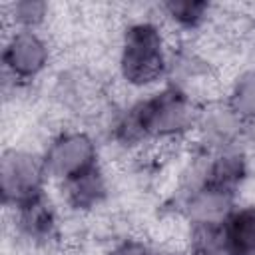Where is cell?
Wrapping results in <instances>:
<instances>
[{
    "label": "cell",
    "instance_id": "obj_10",
    "mask_svg": "<svg viewBox=\"0 0 255 255\" xmlns=\"http://www.w3.org/2000/svg\"><path fill=\"white\" fill-rule=\"evenodd\" d=\"M189 255H229L221 223H193L189 233Z\"/></svg>",
    "mask_w": 255,
    "mask_h": 255
},
{
    "label": "cell",
    "instance_id": "obj_2",
    "mask_svg": "<svg viewBox=\"0 0 255 255\" xmlns=\"http://www.w3.org/2000/svg\"><path fill=\"white\" fill-rule=\"evenodd\" d=\"M169 68L165 38L153 22H133L126 28L120 52L122 78L135 86L145 88L159 82Z\"/></svg>",
    "mask_w": 255,
    "mask_h": 255
},
{
    "label": "cell",
    "instance_id": "obj_5",
    "mask_svg": "<svg viewBox=\"0 0 255 255\" xmlns=\"http://www.w3.org/2000/svg\"><path fill=\"white\" fill-rule=\"evenodd\" d=\"M48 60V46L32 30L16 32L4 48V66L14 78L20 80H28L40 74L46 68Z\"/></svg>",
    "mask_w": 255,
    "mask_h": 255
},
{
    "label": "cell",
    "instance_id": "obj_12",
    "mask_svg": "<svg viewBox=\"0 0 255 255\" xmlns=\"http://www.w3.org/2000/svg\"><path fill=\"white\" fill-rule=\"evenodd\" d=\"M229 108L239 118L241 116L255 118V72H249L241 76V80H237Z\"/></svg>",
    "mask_w": 255,
    "mask_h": 255
},
{
    "label": "cell",
    "instance_id": "obj_14",
    "mask_svg": "<svg viewBox=\"0 0 255 255\" xmlns=\"http://www.w3.org/2000/svg\"><path fill=\"white\" fill-rule=\"evenodd\" d=\"M108 255H153V249H149L139 239H124Z\"/></svg>",
    "mask_w": 255,
    "mask_h": 255
},
{
    "label": "cell",
    "instance_id": "obj_11",
    "mask_svg": "<svg viewBox=\"0 0 255 255\" xmlns=\"http://www.w3.org/2000/svg\"><path fill=\"white\" fill-rule=\"evenodd\" d=\"M161 8L167 12L173 24L187 30L201 26L209 12V4L205 2H167Z\"/></svg>",
    "mask_w": 255,
    "mask_h": 255
},
{
    "label": "cell",
    "instance_id": "obj_9",
    "mask_svg": "<svg viewBox=\"0 0 255 255\" xmlns=\"http://www.w3.org/2000/svg\"><path fill=\"white\" fill-rule=\"evenodd\" d=\"M68 205L74 209H92L106 197V179L100 167H92L68 181H62Z\"/></svg>",
    "mask_w": 255,
    "mask_h": 255
},
{
    "label": "cell",
    "instance_id": "obj_8",
    "mask_svg": "<svg viewBox=\"0 0 255 255\" xmlns=\"http://www.w3.org/2000/svg\"><path fill=\"white\" fill-rule=\"evenodd\" d=\"M221 229L229 255H255V205L233 209Z\"/></svg>",
    "mask_w": 255,
    "mask_h": 255
},
{
    "label": "cell",
    "instance_id": "obj_7",
    "mask_svg": "<svg viewBox=\"0 0 255 255\" xmlns=\"http://www.w3.org/2000/svg\"><path fill=\"white\" fill-rule=\"evenodd\" d=\"M16 209V225L22 235L32 241H48L56 233V215L52 205L46 201L44 193L36 195Z\"/></svg>",
    "mask_w": 255,
    "mask_h": 255
},
{
    "label": "cell",
    "instance_id": "obj_6",
    "mask_svg": "<svg viewBox=\"0 0 255 255\" xmlns=\"http://www.w3.org/2000/svg\"><path fill=\"white\" fill-rule=\"evenodd\" d=\"M247 177V159L233 149H221L205 167L201 185L235 195L237 187Z\"/></svg>",
    "mask_w": 255,
    "mask_h": 255
},
{
    "label": "cell",
    "instance_id": "obj_13",
    "mask_svg": "<svg viewBox=\"0 0 255 255\" xmlns=\"http://www.w3.org/2000/svg\"><path fill=\"white\" fill-rule=\"evenodd\" d=\"M46 10L48 8L42 2H18L14 6V20L22 26V30H32V26L44 20Z\"/></svg>",
    "mask_w": 255,
    "mask_h": 255
},
{
    "label": "cell",
    "instance_id": "obj_4",
    "mask_svg": "<svg viewBox=\"0 0 255 255\" xmlns=\"http://www.w3.org/2000/svg\"><path fill=\"white\" fill-rule=\"evenodd\" d=\"M44 159H38L24 151L6 153L2 159V195L4 203H20L44 193V177H46Z\"/></svg>",
    "mask_w": 255,
    "mask_h": 255
},
{
    "label": "cell",
    "instance_id": "obj_3",
    "mask_svg": "<svg viewBox=\"0 0 255 255\" xmlns=\"http://www.w3.org/2000/svg\"><path fill=\"white\" fill-rule=\"evenodd\" d=\"M44 159L46 173L68 181L98 165V151L90 135L82 131H66L48 147Z\"/></svg>",
    "mask_w": 255,
    "mask_h": 255
},
{
    "label": "cell",
    "instance_id": "obj_1",
    "mask_svg": "<svg viewBox=\"0 0 255 255\" xmlns=\"http://www.w3.org/2000/svg\"><path fill=\"white\" fill-rule=\"evenodd\" d=\"M197 124L191 98L175 88H163L131 106L114 126V135L124 145H137L145 139H167L185 133Z\"/></svg>",
    "mask_w": 255,
    "mask_h": 255
}]
</instances>
